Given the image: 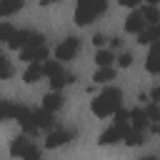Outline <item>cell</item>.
I'll use <instances>...</instances> for the list:
<instances>
[{"mask_svg":"<svg viewBox=\"0 0 160 160\" xmlns=\"http://www.w3.org/2000/svg\"><path fill=\"white\" fill-rule=\"evenodd\" d=\"M20 160H40V148H38V145H30L28 152H25Z\"/></svg>","mask_w":160,"mask_h":160,"instance_id":"d4e9b609","label":"cell"},{"mask_svg":"<svg viewBox=\"0 0 160 160\" xmlns=\"http://www.w3.org/2000/svg\"><path fill=\"white\" fill-rule=\"evenodd\" d=\"M120 5H125V8H135V5H140V0H120Z\"/></svg>","mask_w":160,"mask_h":160,"instance_id":"f546056e","label":"cell"},{"mask_svg":"<svg viewBox=\"0 0 160 160\" xmlns=\"http://www.w3.org/2000/svg\"><path fill=\"white\" fill-rule=\"evenodd\" d=\"M125 130H128V125H112V128H108V130H102V132H100L98 142H100V145H115V142H120V140H122Z\"/></svg>","mask_w":160,"mask_h":160,"instance_id":"ba28073f","label":"cell"},{"mask_svg":"<svg viewBox=\"0 0 160 160\" xmlns=\"http://www.w3.org/2000/svg\"><path fill=\"white\" fill-rule=\"evenodd\" d=\"M142 28H145V20H142L140 10L130 12V15H128V20H125V32H132V35H138Z\"/></svg>","mask_w":160,"mask_h":160,"instance_id":"8fae6325","label":"cell"},{"mask_svg":"<svg viewBox=\"0 0 160 160\" xmlns=\"http://www.w3.org/2000/svg\"><path fill=\"white\" fill-rule=\"evenodd\" d=\"M15 30H18V28H12L10 22H0V40H2V42H8V40L12 38V32H15Z\"/></svg>","mask_w":160,"mask_h":160,"instance_id":"cb8c5ba5","label":"cell"},{"mask_svg":"<svg viewBox=\"0 0 160 160\" xmlns=\"http://www.w3.org/2000/svg\"><path fill=\"white\" fill-rule=\"evenodd\" d=\"M128 122L138 130H145L148 128V115H145V108H135V110H128Z\"/></svg>","mask_w":160,"mask_h":160,"instance_id":"30bf717a","label":"cell"},{"mask_svg":"<svg viewBox=\"0 0 160 160\" xmlns=\"http://www.w3.org/2000/svg\"><path fill=\"white\" fill-rule=\"evenodd\" d=\"M112 78H115V70H112V68H98V72L92 75L95 85H100V82H110Z\"/></svg>","mask_w":160,"mask_h":160,"instance_id":"44dd1931","label":"cell"},{"mask_svg":"<svg viewBox=\"0 0 160 160\" xmlns=\"http://www.w3.org/2000/svg\"><path fill=\"white\" fill-rule=\"evenodd\" d=\"M72 138H75V130H70V128H58V130H50V132H48V138H45V148H48V150L62 148V145H68Z\"/></svg>","mask_w":160,"mask_h":160,"instance_id":"277c9868","label":"cell"},{"mask_svg":"<svg viewBox=\"0 0 160 160\" xmlns=\"http://www.w3.org/2000/svg\"><path fill=\"white\" fill-rule=\"evenodd\" d=\"M80 52V40L78 38H65L60 40V45L55 48V58L62 62V60H72L75 55Z\"/></svg>","mask_w":160,"mask_h":160,"instance_id":"8992f818","label":"cell"},{"mask_svg":"<svg viewBox=\"0 0 160 160\" xmlns=\"http://www.w3.org/2000/svg\"><path fill=\"white\" fill-rule=\"evenodd\" d=\"M112 60H115V52H112V50L100 48V50L95 52V62H98V68H110V65H112Z\"/></svg>","mask_w":160,"mask_h":160,"instance_id":"d6986e66","label":"cell"},{"mask_svg":"<svg viewBox=\"0 0 160 160\" xmlns=\"http://www.w3.org/2000/svg\"><path fill=\"white\" fill-rule=\"evenodd\" d=\"M140 15H142L145 25H158V20H160V15H158V8H155V5H142V8H140Z\"/></svg>","mask_w":160,"mask_h":160,"instance_id":"ac0fdd59","label":"cell"},{"mask_svg":"<svg viewBox=\"0 0 160 160\" xmlns=\"http://www.w3.org/2000/svg\"><path fill=\"white\" fill-rule=\"evenodd\" d=\"M22 5H25V0H0V18L15 15Z\"/></svg>","mask_w":160,"mask_h":160,"instance_id":"e0dca14e","label":"cell"},{"mask_svg":"<svg viewBox=\"0 0 160 160\" xmlns=\"http://www.w3.org/2000/svg\"><path fill=\"white\" fill-rule=\"evenodd\" d=\"M105 42H108V35H102V32H95V35H92V45H95L98 50H100Z\"/></svg>","mask_w":160,"mask_h":160,"instance_id":"4316f807","label":"cell"},{"mask_svg":"<svg viewBox=\"0 0 160 160\" xmlns=\"http://www.w3.org/2000/svg\"><path fill=\"white\" fill-rule=\"evenodd\" d=\"M28 112H30V108H25V105L0 100V122H5V120H18V122H20Z\"/></svg>","mask_w":160,"mask_h":160,"instance_id":"5b68a950","label":"cell"},{"mask_svg":"<svg viewBox=\"0 0 160 160\" xmlns=\"http://www.w3.org/2000/svg\"><path fill=\"white\" fill-rule=\"evenodd\" d=\"M20 60H25V62H42V60H48V48H45V42H42V45L22 48V50H20Z\"/></svg>","mask_w":160,"mask_h":160,"instance_id":"52a82bcc","label":"cell"},{"mask_svg":"<svg viewBox=\"0 0 160 160\" xmlns=\"http://www.w3.org/2000/svg\"><path fill=\"white\" fill-rule=\"evenodd\" d=\"M62 105H65V98H62L60 90H52L42 98V110H48V112H58Z\"/></svg>","mask_w":160,"mask_h":160,"instance_id":"9c48e42d","label":"cell"},{"mask_svg":"<svg viewBox=\"0 0 160 160\" xmlns=\"http://www.w3.org/2000/svg\"><path fill=\"white\" fill-rule=\"evenodd\" d=\"M42 78V65L40 62H28V68H25V72H22V80L28 82V85H32V82H38Z\"/></svg>","mask_w":160,"mask_h":160,"instance_id":"2e32d148","label":"cell"},{"mask_svg":"<svg viewBox=\"0 0 160 160\" xmlns=\"http://www.w3.org/2000/svg\"><path fill=\"white\" fill-rule=\"evenodd\" d=\"M145 115H148V122H158V118H160V108H158V102L150 100V105L145 108Z\"/></svg>","mask_w":160,"mask_h":160,"instance_id":"603a6c76","label":"cell"},{"mask_svg":"<svg viewBox=\"0 0 160 160\" xmlns=\"http://www.w3.org/2000/svg\"><path fill=\"white\" fill-rule=\"evenodd\" d=\"M145 68H148V72H150V75H158V70H160V65H158V48H155V42L150 45V52H148V62H145Z\"/></svg>","mask_w":160,"mask_h":160,"instance_id":"ffe728a7","label":"cell"},{"mask_svg":"<svg viewBox=\"0 0 160 160\" xmlns=\"http://www.w3.org/2000/svg\"><path fill=\"white\" fill-rule=\"evenodd\" d=\"M142 160H155V158H152V155H150V158H142Z\"/></svg>","mask_w":160,"mask_h":160,"instance_id":"d6a6232c","label":"cell"},{"mask_svg":"<svg viewBox=\"0 0 160 160\" xmlns=\"http://www.w3.org/2000/svg\"><path fill=\"white\" fill-rule=\"evenodd\" d=\"M150 100H152V102L160 100V88H152V90H150Z\"/></svg>","mask_w":160,"mask_h":160,"instance_id":"f1b7e54d","label":"cell"},{"mask_svg":"<svg viewBox=\"0 0 160 160\" xmlns=\"http://www.w3.org/2000/svg\"><path fill=\"white\" fill-rule=\"evenodd\" d=\"M92 112L98 115V118H108V115H112L118 108H122V90H118V88H105L100 95H95L92 98Z\"/></svg>","mask_w":160,"mask_h":160,"instance_id":"6da1fadb","label":"cell"},{"mask_svg":"<svg viewBox=\"0 0 160 160\" xmlns=\"http://www.w3.org/2000/svg\"><path fill=\"white\" fill-rule=\"evenodd\" d=\"M108 10V0H78L75 8V25H90L98 15Z\"/></svg>","mask_w":160,"mask_h":160,"instance_id":"7a4b0ae2","label":"cell"},{"mask_svg":"<svg viewBox=\"0 0 160 160\" xmlns=\"http://www.w3.org/2000/svg\"><path fill=\"white\" fill-rule=\"evenodd\" d=\"M30 145H32V142L28 140V135H18V138L10 142V155H12V158H22Z\"/></svg>","mask_w":160,"mask_h":160,"instance_id":"4fadbf2b","label":"cell"},{"mask_svg":"<svg viewBox=\"0 0 160 160\" xmlns=\"http://www.w3.org/2000/svg\"><path fill=\"white\" fill-rule=\"evenodd\" d=\"M12 65H10V60L5 58V55H0V80H8V78H12Z\"/></svg>","mask_w":160,"mask_h":160,"instance_id":"7402d4cb","label":"cell"},{"mask_svg":"<svg viewBox=\"0 0 160 160\" xmlns=\"http://www.w3.org/2000/svg\"><path fill=\"white\" fill-rule=\"evenodd\" d=\"M70 82H75V75H72V72L60 70V72L50 75V88H52V90H62V88H65V85H70Z\"/></svg>","mask_w":160,"mask_h":160,"instance_id":"7c38bea8","label":"cell"},{"mask_svg":"<svg viewBox=\"0 0 160 160\" xmlns=\"http://www.w3.org/2000/svg\"><path fill=\"white\" fill-rule=\"evenodd\" d=\"M158 35H160L158 25H145V28L138 32V42H140V45H152V42L158 40Z\"/></svg>","mask_w":160,"mask_h":160,"instance_id":"5bb4252c","label":"cell"},{"mask_svg":"<svg viewBox=\"0 0 160 160\" xmlns=\"http://www.w3.org/2000/svg\"><path fill=\"white\" fill-rule=\"evenodd\" d=\"M108 42H110V50H118V48L122 45V40H120V38H108Z\"/></svg>","mask_w":160,"mask_h":160,"instance_id":"83f0119b","label":"cell"},{"mask_svg":"<svg viewBox=\"0 0 160 160\" xmlns=\"http://www.w3.org/2000/svg\"><path fill=\"white\" fill-rule=\"evenodd\" d=\"M42 42H45L42 32H35V30H15L12 38L8 40V48L22 50V48H30V45H42Z\"/></svg>","mask_w":160,"mask_h":160,"instance_id":"3957f363","label":"cell"},{"mask_svg":"<svg viewBox=\"0 0 160 160\" xmlns=\"http://www.w3.org/2000/svg\"><path fill=\"white\" fill-rule=\"evenodd\" d=\"M50 2H58V0H40V5H50Z\"/></svg>","mask_w":160,"mask_h":160,"instance_id":"1f68e13d","label":"cell"},{"mask_svg":"<svg viewBox=\"0 0 160 160\" xmlns=\"http://www.w3.org/2000/svg\"><path fill=\"white\" fill-rule=\"evenodd\" d=\"M132 60H135V58H132L130 52H120V58H118V65H120V68H130V65H132Z\"/></svg>","mask_w":160,"mask_h":160,"instance_id":"484cf974","label":"cell"},{"mask_svg":"<svg viewBox=\"0 0 160 160\" xmlns=\"http://www.w3.org/2000/svg\"><path fill=\"white\" fill-rule=\"evenodd\" d=\"M160 0H145V5H158Z\"/></svg>","mask_w":160,"mask_h":160,"instance_id":"4dcf8cb0","label":"cell"},{"mask_svg":"<svg viewBox=\"0 0 160 160\" xmlns=\"http://www.w3.org/2000/svg\"><path fill=\"white\" fill-rule=\"evenodd\" d=\"M122 142L135 148V145H142L145 142V130H138V128H128L125 135H122Z\"/></svg>","mask_w":160,"mask_h":160,"instance_id":"9a60e30c","label":"cell"}]
</instances>
